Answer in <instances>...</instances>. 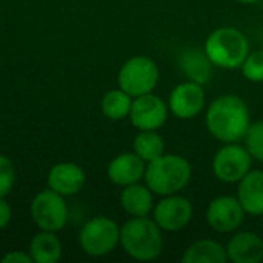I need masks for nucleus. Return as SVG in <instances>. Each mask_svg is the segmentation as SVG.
Returning a JSON list of instances; mask_svg holds the SVG:
<instances>
[{
    "label": "nucleus",
    "instance_id": "f257e3e1",
    "mask_svg": "<svg viewBox=\"0 0 263 263\" xmlns=\"http://www.w3.org/2000/svg\"><path fill=\"white\" fill-rule=\"evenodd\" d=\"M205 122L213 137L223 143H234L247 136L251 125L250 108L242 97L225 94L211 102Z\"/></svg>",
    "mask_w": 263,
    "mask_h": 263
},
{
    "label": "nucleus",
    "instance_id": "f03ea898",
    "mask_svg": "<svg viewBox=\"0 0 263 263\" xmlns=\"http://www.w3.org/2000/svg\"><path fill=\"white\" fill-rule=\"evenodd\" d=\"M191 163L179 154H163L159 159L146 163L145 182L146 186L159 196L179 194L191 180Z\"/></svg>",
    "mask_w": 263,
    "mask_h": 263
},
{
    "label": "nucleus",
    "instance_id": "7ed1b4c3",
    "mask_svg": "<svg viewBox=\"0 0 263 263\" xmlns=\"http://www.w3.org/2000/svg\"><path fill=\"white\" fill-rule=\"evenodd\" d=\"M163 231L154 219L133 217L120 228V243L125 253L139 260H156L163 251Z\"/></svg>",
    "mask_w": 263,
    "mask_h": 263
},
{
    "label": "nucleus",
    "instance_id": "20e7f679",
    "mask_svg": "<svg viewBox=\"0 0 263 263\" xmlns=\"http://www.w3.org/2000/svg\"><path fill=\"white\" fill-rule=\"evenodd\" d=\"M205 52L214 66L236 69L242 66L243 60L250 54V42L240 29L234 26H223L214 29L208 35L205 42Z\"/></svg>",
    "mask_w": 263,
    "mask_h": 263
},
{
    "label": "nucleus",
    "instance_id": "39448f33",
    "mask_svg": "<svg viewBox=\"0 0 263 263\" xmlns=\"http://www.w3.org/2000/svg\"><path fill=\"white\" fill-rule=\"evenodd\" d=\"M159 66L148 55H134L126 60L119 71V86L131 97H139L157 86Z\"/></svg>",
    "mask_w": 263,
    "mask_h": 263
},
{
    "label": "nucleus",
    "instance_id": "423d86ee",
    "mask_svg": "<svg viewBox=\"0 0 263 263\" xmlns=\"http://www.w3.org/2000/svg\"><path fill=\"white\" fill-rule=\"evenodd\" d=\"M79 242L86 254L102 257L114 251L120 243V228L108 217H96L80 230Z\"/></svg>",
    "mask_w": 263,
    "mask_h": 263
},
{
    "label": "nucleus",
    "instance_id": "0eeeda50",
    "mask_svg": "<svg viewBox=\"0 0 263 263\" xmlns=\"http://www.w3.org/2000/svg\"><path fill=\"white\" fill-rule=\"evenodd\" d=\"M251 160L253 157L247 146L237 142L225 143L213 159L214 176L225 183H239L251 171Z\"/></svg>",
    "mask_w": 263,
    "mask_h": 263
},
{
    "label": "nucleus",
    "instance_id": "6e6552de",
    "mask_svg": "<svg viewBox=\"0 0 263 263\" xmlns=\"http://www.w3.org/2000/svg\"><path fill=\"white\" fill-rule=\"evenodd\" d=\"M31 216L40 230L54 233L66 225L68 208L62 194L54 190H46L34 197L31 203Z\"/></svg>",
    "mask_w": 263,
    "mask_h": 263
},
{
    "label": "nucleus",
    "instance_id": "1a4fd4ad",
    "mask_svg": "<svg viewBox=\"0 0 263 263\" xmlns=\"http://www.w3.org/2000/svg\"><path fill=\"white\" fill-rule=\"evenodd\" d=\"M194 216L193 203L179 194L163 196L154 206L153 219L165 233H177L190 225Z\"/></svg>",
    "mask_w": 263,
    "mask_h": 263
},
{
    "label": "nucleus",
    "instance_id": "9d476101",
    "mask_svg": "<svg viewBox=\"0 0 263 263\" xmlns=\"http://www.w3.org/2000/svg\"><path fill=\"white\" fill-rule=\"evenodd\" d=\"M129 120L139 131H157L168 120V105L153 92L139 96L133 100Z\"/></svg>",
    "mask_w": 263,
    "mask_h": 263
},
{
    "label": "nucleus",
    "instance_id": "9b49d317",
    "mask_svg": "<svg viewBox=\"0 0 263 263\" xmlns=\"http://www.w3.org/2000/svg\"><path fill=\"white\" fill-rule=\"evenodd\" d=\"M245 214L247 213L237 197L220 196L211 200V203L208 205L206 222L211 230L217 233H231L242 225Z\"/></svg>",
    "mask_w": 263,
    "mask_h": 263
},
{
    "label": "nucleus",
    "instance_id": "f8f14e48",
    "mask_svg": "<svg viewBox=\"0 0 263 263\" xmlns=\"http://www.w3.org/2000/svg\"><path fill=\"white\" fill-rule=\"evenodd\" d=\"M206 97L203 86L196 82H183L179 83L170 94L168 106L171 112L183 120L197 117L205 108Z\"/></svg>",
    "mask_w": 263,
    "mask_h": 263
},
{
    "label": "nucleus",
    "instance_id": "ddd939ff",
    "mask_svg": "<svg viewBox=\"0 0 263 263\" xmlns=\"http://www.w3.org/2000/svg\"><path fill=\"white\" fill-rule=\"evenodd\" d=\"M146 162L136 153H123L114 157L108 165V177L119 186H128L140 182L145 177Z\"/></svg>",
    "mask_w": 263,
    "mask_h": 263
},
{
    "label": "nucleus",
    "instance_id": "4468645a",
    "mask_svg": "<svg viewBox=\"0 0 263 263\" xmlns=\"http://www.w3.org/2000/svg\"><path fill=\"white\" fill-rule=\"evenodd\" d=\"M228 260L234 263H259L263 260V240L260 236L242 231L233 236L227 245Z\"/></svg>",
    "mask_w": 263,
    "mask_h": 263
},
{
    "label": "nucleus",
    "instance_id": "2eb2a0df",
    "mask_svg": "<svg viewBox=\"0 0 263 263\" xmlns=\"http://www.w3.org/2000/svg\"><path fill=\"white\" fill-rule=\"evenodd\" d=\"M85 171L76 163H59L52 166L48 176V185L51 190L62 196L77 194L85 185Z\"/></svg>",
    "mask_w": 263,
    "mask_h": 263
},
{
    "label": "nucleus",
    "instance_id": "dca6fc26",
    "mask_svg": "<svg viewBox=\"0 0 263 263\" xmlns=\"http://www.w3.org/2000/svg\"><path fill=\"white\" fill-rule=\"evenodd\" d=\"M237 199L247 214L263 216V171H250L239 182Z\"/></svg>",
    "mask_w": 263,
    "mask_h": 263
},
{
    "label": "nucleus",
    "instance_id": "f3484780",
    "mask_svg": "<svg viewBox=\"0 0 263 263\" xmlns=\"http://www.w3.org/2000/svg\"><path fill=\"white\" fill-rule=\"evenodd\" d=\"M179 65L188 80L196 82L202 86L210 82L214 69V63L210 60L205 49L202 51L199 48H191L182 52L179 57Z\"/></svg>",
    "mask_w": 263,
    "mask_h": 263
},
{
    "label": "nucleus",
    "instance_id": "a211bd4d",
    "mask_svg": "<svg viewBox=\"0 0 263 263\" xmlns=\"http://www.w3.org/2000/svg\"><path fill=\"white\" fill-rule=\"evenodd\" d=\"M153 191L146 185L133 183L125 186L120 194V203L123 210L133 217H143L148 216L154 210Z\"/></svg>",
    "mask_w": 263,
    "mask_h": 263
},
{
    "label": "nucleus",
    "instance_id": "6ab92c4d",
    "mask_svg": "<svg viewBox=\"0 0 263 263\" xmlns=\"http://www.w3.org/2000/svg\"><path fill=\"white\" fill-rule=\"evenodd\" d=\"M227 260V248L211 239H200L191 243L182 256L183 263H225Z\"/></svg>",
    "mask_w": 263,
    "mask_h": 263
},
{
    "label": "nucleus",
    "instance_id": "aec40b11",
    "mask_svg": "<svg viewBox=\"0 0 263 263\" xmlns=\"http://www.w3.org/2000/svg\"><path fill=\"white\" fill-rule=\"evenodd\" d=\"M29 256L32 257V262L55 263L62 257L60 240L51 231L35 234L29 245Z\"/></svg>",
    "mask_w": 263,
    "mask_h": 263
},
{
    "label": "nucleus",
    "instance_id": "412c9836",
    "mask_svg": "<svg viewBox=\"0 0 263 263\" xmlns=\"http://www.w3.org/2000/svg\"><path fill=\"white\" fill-rule=\"evenodd\" d=\"M134 153L146 163L165 154V140L157 131H140L134 139Z\"/></svg>",
    "mask_w": 263,
    "mask_h": 263
},
{
    "label": "nucleus",
    "instance_id": "4be33fe9",
    "mask_svg": "<svg viewBox=\"0 0 263 263\" xmlns=\"http://www.w3.org/2000/svg\"><path fill=\"white\" fill-rule=\"evenodd\" d=\"M133 97L123 89H112L102 99V111L111 120H123L129 117Z\"/></svg>",
    "mask_w": 263,
    "mask_h": 263
},
{
    "label": "nucleus",
    "instance_id": "5701e85b",
    "mask_svg": "<svg viewBox=\"0 0 263 263\" xmlns=\"http://www.w3.org/2000/svg\"><path fill=\"white\" fill-rule=\"evenodd\" d=\"M245 146L253 159L263 163V120L250 125L245 136Z\"/></svg>",
    "mask_w": 263,
    "mask_h": 263
},
{
    "label": "nucleus",
    "instance_id": "b1692460",
    "mask_svg": "<svg viewBox=\"0 0 263 263\" xmlns=\"http://www.w3.org/2000/svg\"><path fill=\"white\" fill-rule=\"evenodd\" d=\"M240 68L247 80L254 83L263 82V49L250 52Z\"/></svg>",
    "mask_w": 263,
    "mask_h": 263
},
{
    "label": "nucleus",
    "instance_id": "393cba45",
    "mask_svg": "<svg viewBox=\"0 0 263 263\" xmlns=\"http://www.w3.org/2000/svg\"><path fill=\"white\" fill-rule=\"evenodd\" d=\"M12 183H14V166L8 157L0 156V197L9 194Z\"/></svg>",
    "mask_w": 263,
    "mask_h": 263
},
{
    "label": "nucleus",
    "instance_id": "a878e982",
    "mask_svg": "<svg viewBox=\"0 0 263 263\" xmlns=\"http://www.w3.org/2000/svg\"><path fill=\"white\" fill-rule=\"evenodd\" d=\"M3 263H31L32 262V257L22 253V251H14V253H9L6 254L3 259H2Z\"/></svg>",
    "mask_w": 263,
    "mask_h": 263
},
{
    "label": "nucleus",
    "instance_id": "bb28decb",
    "mask_svg": "<svg viewBox=\"0 0 263 263\" xmlns=\"http://www.w3.org/2000/svg\"><path fill=\"white\" fill-rule=\"evenodd\" d=\"M11 222V206L0 197V230L6 228Z\"/></svg>",
    "mask_w": 263,
    "mask_h": 263
},
{
    "label": "nucleus",
    "instance_id": "cd10ccee",
    "mask_svg": "<svg viewBox=\"0 0 263 263\" xmlns=\"http://www.w3.org/2000/svg\"><path fill=\"white\" fill-rule=\"evenodd\" d=\"M237 2H240V3H256L259 0H237Z\"/></svg>",
    "mask_w": 263,
    "mask_h": 263
}]
</instances>
